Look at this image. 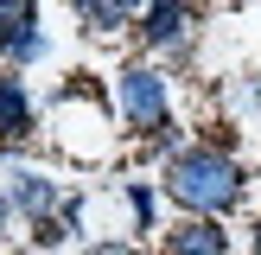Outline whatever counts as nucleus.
Instances as JSON below:
<instances>
[{
  "mask_svg": "<svg viewBox=\"0 0 261 255\" xmlns=\"http://www.w3.org/2000/svg\"><path fill=\"white\" fill-rule=\"evenodd\" d=\"M89 255H134V249H121V242H102V249H89Z\"/></svg>",
  "mask_w": 261,
  "mask_h": 255,
  "instance_id": "obj_10",
  "label": "nucleus"
},
{
  "mask_svg": "<svg viewBox=\"0 0 261 255\" xmlns=\"http://www.w3.org/2000/svg\"><path fill=\"white\" fill-rule=\"evenodd\" d=\"M185 26H191V7H185V0H153V7L140 13V38H147V45H178Z\"/></svg>",
  "mask_w": 261,
  "mask_h": 255,
  "instance_id": "obj_7",
  "label": "nucleus"
},
{
  "mask_svg": "<svg viewBox=\"0 0 261 255\" xmlns=\"http://www.w3.org/2000/svg\"><path fill=\"white\" fill-rule=\"evenodd\" d=\"M0 58H7V64H32V58H45L38 0H0Z\"/></svg>",
  "mask_w": 261,
  "mask_h": 255,
  "instance_id": "obj_3",
  "label": "nucleus"
},
{
  "mask_svg": "<svg viewBox=\"0 0 261 255\" xmlns=\"http://www.w3.org/2000/svg\"><path fill=\"white\" fill-rule=\"evenodd\" d=\"M121 7H127V13H134V7H140V13H147V7H153V0H121Z\"/></svg>",
  "mask_w": 261,
  "mask_h": 255,
  "instance_id": "obj_12",
  "label": "nucleus"
},
{
  "mask_svg": "<svg viewBox=\"0 0 261 255\" xmlns=\"http://www.w3.org/2000/svg\"><path fill=\"white\" fill-rule=\"evenodd\" d=\"M7 217H13V204H7V191H0V230H7Z\"/></svg>",
  "mask_w": 261,
  "mask_h": 255,
  "instance_id": "obj_11",
  "label": "nucleus"
},
{
  "mask_svg": "<svg viewBox=\"0 0 261 255\" xmlns=\"http://www.w3.org/2000/svg\"><path fill=\"white\" fill-rule=\"evenodd\" d=\"M166 255H229V236H223L217 217H185L166 236Z\"/></svg>",
  "mask_w": 261,
  "mask_h": 255,
  "instance_id": "obj_6",
  "label": "nucleus"
},
{
  "mask_svg": "<svg viewBox=\"0 0 261 255\" xmlns=\"http://www.w3.org/2000/svg\"><path fill=\"white\" fill-rule=\"evenodd\" d=\"M38 134V115H32V96L13 70H0V140H25Z\"/></svg>",
  "mask_w": 261,
  "mask_h": 255,
  "instance_id": "obj_5",
  "label": "nucleus"
},
{
  "mask_svg": "<svg viewBox=\"0 0 261 255\" xmlns=\"http://www.w3.org/2000/svg\"><path fill=\"white\" fill-rule=\"evenodd\" d=\"M7 204H19L32 223H45V217L58 211V178H45V172H32V166H19V172H13V185H7Z\"/></svg>",
  "mask_w": 261,
  "mask_h": 255,
  "instance_id": "obj_4",
  "label": "nucleus"
},
{
  "mask_svg": "<svg viewBox=\"0 0 261 255\" xmlns=\"http://www.w3.org/2000/svg\"><path fill=\"white\" fill-rule=\"evenodd\" d=\"M76 19H83V32H102V38H109V32L127 26V7H121V0H76Z\"/></svg>",
  "mask_w": 261,
  "mask_h": 255,
  "instance_id": "obj_8",
  "label": "nucleus"
},
{
  "mask_svg": "<svg viewBox=\"0 0 261 255\" xmlns=\"http://www.w3.org/2000/svg\"><path fill=\"white\" fill-rule=\"evenodd\" d=\"M127 204H134V223L147 230V223H153V191L140 185V178H134V185H127Z\"/></svg>",
  "mask_w": 261,
  "mask_h": 255,
  "instance_id": "obj_9",
  "label": "nucleus"
},
{
  "mask_svg": "<svg viewBox=\"0 0 261 255\" xmlns=\"http://www.w3.org/2000/svg\"><path fill=\"white\" fill-rule=\"evenodd\" d=\"M166 191H172V204H185L191 217H223V211L242 204V166L229 160L223 147H185L166 166Z\"/></svg>",
  "mask_w": 261,
  "mask_h": 255,
  "instance_id": "obj_1",
  "label": "nucleus"
},
{
  "mask_svg": "<svg viewBox=\"0 0 261 255\" xmlns=\"http://www.w3.org/2000/svg\"><path fill=\"white\" fill-rule=\"evenodd\" d=\"M121 115L134 128H166V76L153 70V64H127L121 70Z\"/></svg>",
  "mask_w": 261,
  "mask_h": 255,
  "instance_id": "obj_2",
  "label": "nucleus"
}]
</instances>
